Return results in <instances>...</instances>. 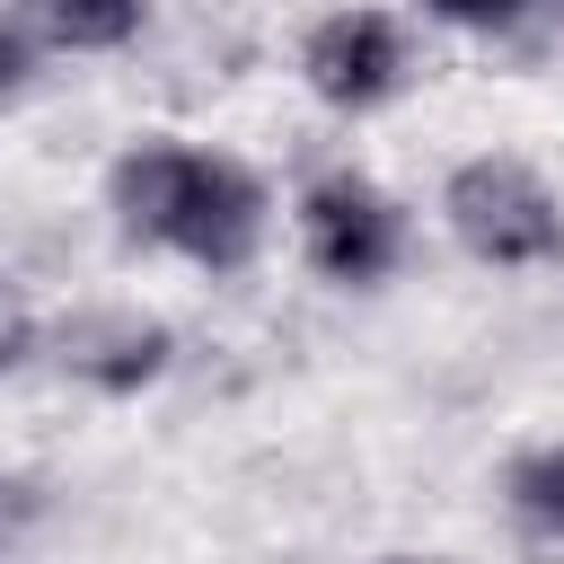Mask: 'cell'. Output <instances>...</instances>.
Returning a JSON list of instances; mask_svg holds the SVG:
<instances>
[{"mask_svg": "<svg viewBox=\"0 0 564 564\" xmlns=\"http://www.w3.org/2000/svg\"><path fill=\"white\" fill-rule=\"evenodd\" d=\"M106 212H115L123 247L176 256L194 273H247L273 229L264 176L247 159H229L212 141H176V132H150L106 167Z\"/></svg>", "mask_w": 564, "mask_h": 564, "instance_id": "6da1fadb", "label": "cell"}, {"mask_svg": "<svg viewBox=\"0 0 564 564\" xmlns=\"http://www.w3.org/2000/svg\"><path fill=\"white\" fill-rule=\"evenodd\" d=\"M441 229L485 273H546V264H564V194L529 159H511V150H476V159H458L441 176Z\"/></svg>", "mask_w": 564, "mask_h": 564, "instance_id": "7a4b0ae2", "label": "cell"}, {"mask_svg": "<svg viewBox=\"0 0 564 564\" xmlns=\"http://www.w3.org/2000/svg\"><path fill=\"white\" fill-rule=\"evenodd\" d=\"M291 238H300V264L326 291H379V282H397V264L414 247V220H405V203L379 176L317 167L291 194Z\"/></svg>", "mask_w": 564, "mask_h": 564, "instance_id": "3957f363", "label": "cell"}, {"mask_svg": "<svg viewBox=\"0 0 564 564\" xmlns=\"http://www.w3.org/2000/svg\"><path fill=\"white\" fill-rule=\"evenodd\" d=\"M300 88H308L326 115H344V123L388 115V106L414 88V35H405V18H397V9H370V0L326 9V18L300 35Z\"/></svg>", "mask_w": 564, "mask_h": 564, "instance_id": "277c9868", "label": "cell"}, {"mask_svg": "<svg viewBox=\"0 0 564 564\" xmlns=\"http://www.w3.org/2000/svg\"><path fill=\"white\" fill-rule=\"evenodd\" d=\"M44 361L62 379H79L88 397H141L167 379L176 335L150 308H70L62 326H44Z\"/></svg>", "mask_w": 564, "mask_h": 564, "instance_id": "5b68a950", "label": "cell"}, {"mask_svg": "<svg viewBox=\"0 0 564 564\" xmlns=\"http://www.w3.org/2000/svg\"><path fill=\"white\" fill-rule=\"evenodd\" d=\"M9 18L44 53H123V44H141L150 0H18Z\"/></svg>", "mask_w": 564, "mask_h": 564, "instance_id": "8992f818", "label": "cell"}, {"mask_svg": "<svg viewBox=\"0 0 564 564\" xmlns=\"http://www.w3.org/2000/svg\"><path fill=\"white\" fill-rule=\"evenodd\" d=\"M502 511H511V529L529 546L564 555V441H538V449H520L502 467Z\"/></svg>", "mask_w": 564, "mask_h": 564, "instance_id": "52a82bcc", "label": "cell"}, {"mask_svg": "<svg viewBox=\"0 0 564 564\" xmlns=\"http://www.w3.org/2000/svg\"><path fill=\"white\" fill-rule=\"evenodd\" d=\"M35 352H44V317H35V300L0 273V379H18Z\"/></svg>", "mask_w": 564, "mask_h": 564, "instance_id": "ba28073f", "label": "cell"}, {"mask_svg": "<svg viewBox=\"0 0 564 564\" xmlns=\"http://www.w3.org/2000/svg\"><path fill=\"white\" fill-rule=\"evenodd\" d=\"M423 18H441L458 35H511L538 18V0H423Z\"/></svg>", "mask_w": 564, "mask_h": 564, "instance_id": "9c48e42d", "label": "cell"}, {"mask_svg": "<svg viewBox=\"0 0 564 564\" xmlns=\"http://www.w3.org/2000/svg\"><path fill=\"white\" fill-rule=\"evenodd\" d=\"M26 79H35V44H26V26L0 9V115L26 97Z\"/></svg>", "mask_w": 564, "mask_h": 564, "instance_id": "30bf717a", "label": "cell"}, {"mask_svg": "<svg viewBox=\"0 0 564 564\" xmlns=\"http://www.w3.org/2000/svg\"><path fill=\"white\" fill-rule=\"evenodd\" d=\"M370 564H458V555H370Z\"/></svg>", "mask_w": 564, "mask_h": 564, "instance_id": "8fae6325", "label": "cell"}]
</instances>
